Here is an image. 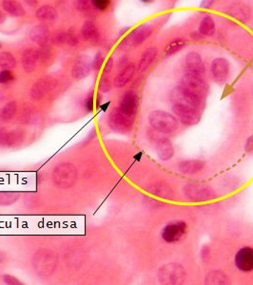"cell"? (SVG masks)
<instances>
[{
    "label": "cell",
    "mask_w": 253,
    "mask_h": 285,
    "mask_svg": "<svg viewBox=\"0 0 253 285\" xmlns=\"http://www.w3.org/2000/svg\"><path fill=\"white\" fill-rule=\"evenodd\" d=\"M57 266V257L52 250L41 249L33 258V267L41 278L53 275Z\"/></svg>",
    "instance_id": "obj_1"
},
{
    "label": "cell",
    "mask_w": 253,
    "mask_h": 285,
    "mask_svg": "<svg viewBox=\"0 0 253 285\" xmlns=\"http://www.w3.org/2000/svg\"><path fill=\"white\" fill-rule=\"evenodd\" d=\"M148 123L153 130L170 134L178 129V120L173 114L164 110H154L148 115Z\"/></svg>",
    "instance_id": "obj_2"
},
{
    "label": "cell",
    "mask_w": 253,
    "mask_h": 285,
    "mask_svg": "<svg viewBox=\"0 0 253 285\" xmlns=\"http://www.w3.org/2000/svg\"><path fill=\"white\" fill-rule=\"evenodd\" d=\"M76 167L71 163L58 165L53 173V182L60 188H70L77 180Z\"/></svg>",
    "instance_id": "obj_3"
},
{
    "label": "cell",
    "mask_w": 253,
    "mask_h": 285,
    "mask_svg": "<svg viewBox=\"0 0 253 285\" xmlns=\"http://www.w3.org/2000/svg\"><path fill=\"white\" fill-rule=\"evenodd\" d=\"M180 86L192 94L205 100L209 94L210 87L202 75L186 72L181 79Z\"/></svg>",
    "instance_id": "obj_4"
},
{
    "label": "cell",
    "mask_w": 253,
    "mask_h": 285,
    "mask_svg": "<svg viewBox=\"0 0 253 285\" xmlns=\"http://www.w3.org/2000/svg\"><path fill=\"white\" fill-rule=\"evenodd\" d=\"M183 191L186 198L193 202H207L217 197L213 188L199 183H188L184 186Z\"/></svg>",
    "instance_id": "obj_5"
},
{
    "label": "cell",
    "mask_w": 253,
    "mask_h": 285,
    "mask_svg": "<svg viewBox=\"0 0 253 285\" xmlns=\"http://www.w3.org/2000/svg\"><path fill=\"white\" fill-rule=\"evenodd\" d=\"M186 276L185 269L175 263L164 265L159 272V281L161 284L176 285L183 283Z\"/></svg>",
    "instance_id": "obj_6"
},
{
    "label": "cell",
    "mask_w": 253,
    "mask_h": 285,
    "mask_svg": "<svg viewBox=\"0 0 253 285\" xmlns=\"http://www.w3.org/2000/svg\"><path fill=\"white\" fill-rule=\"evenodd\" d=\"M173 113L186 126H194L201 120V109L193 107L180 104H172Z\"/></svg>",
    "instance_id": "obj_7"
},
{
    "label": "cell",
    "mask_w": 253,
    "mask_h": 285,
    "mask_svg": "<svg viewBox=\"0 0 253 285\" xmlns=\"http://www.w3.org/2000/svg\"><path fill=\"white\" fill-rule=\"evenodd\" d=\"M133 118L123 113L119 108L112 110L108 117V126L110 129L118 132H126L132 130Z\"/></svg>",
    "instance_id": "obj_8"
},
{
    "label": "cell",
    "mask_w": 253,
    "mask_h": 285,
    "mask_svg": "<svg viewBox=\"0 0 253 285\" xmlns=\"http://www.w3.org/2000/svg\"><path fill=\"white\" fill-rule=\"evenodd\" d=\"M186 232V223L184 221H173L169 224H167L163 231H162V238L165 242L169 244H173L176 242H179Z\"/></svg>",
    "instance_id": "obj_9"
},
{
    "label": "cell",
    "mask_w": 253,
    "mask_h": 285,
    "mask_svg": "<svg viewBox=\"0 0 253 285\" xmlns=\"http://www.w3.org/2000/svg\"><path fill=\"white\" fill-rule=\"evenodd\" d=\"M211 72L216 83L220 85L224 84L229 74V62L223 57L213 59L211 65Z\"/></svg>",
    "instance_id": "obj_10"
},
{
    "label": "cell",
    "mask_w": 253,
    "mask_h": 285,
    "mask_svg": "<svg viewBox=\"0 0 253 285\" xmlns=\"http://www.w3.org/2000/svg\"><path fill=\"white\" fill-rule=\"evenodd\" d=\"M92 60L88 55H79L75 58L72 68V76L75 80L87 77L92 71Z\"/></svg>",
    "instance_id": "obj_11"
},
{
    "label": "cell",
    "mask_w": 253,
    "mask_h": 285,
    "mask_svg": "<svg viewBox=\"0 0 253 285\" xmlns=\"http://www.w3.org/2000/svg\"><path fill=\"white\" fill-rule=\"evenodd\" d=\"M138 105L139 100L137 94L134 91H128L122 96L118 108L126 115L134 118L137 113Z\"/></svg>",
    "instance_id": "obj_12"
},
{
    "label": "cell",
    "mask_w": 253,
    "mask_h": 285,
    "mask_svg": "<svg viewBox=\"0 0 253 285\" xmlns=\"http://www.w3.org/2000/svg\"><path fill=\"white\" fill-rule=\"evenodd\" d=\"M152 34V28L149 24L144 23L140 26L135 28L133 31H132L126 38L129 42L130 47H138L141 44H143L146 39L150 36Z\"/></svg>",
    "instance_id": "obj_13"
},
{
    "label": "cell",
    "mask_w": 253,
    "mask_h": 285,
    "mask_svg": "<svg viewBox=\"0 0 253 285\" xmlns=\"http://www.w3.org/2000/svg\"><path fill=\"white\" fill-rule=\"evenodd\" d=\"M235 265L243 272H251L253 270V248L243 247L235 255Z\"/></svg>",
    "instance_id": "obj_14"
},
{
    "label": "cell",
    "mask_w": 253,
    "mask_h": 285,
    "mask_svg": "<svg viewBox=\"0 0 253 285\" xmlns=\"http://www.w3.org/2000/svg\"><path fill=\"white\" fill-rule=\"evenodd\" d=\"M185 65H186V72L203 76L204 71H205V67H204L202 57L198 52H188L186 55Z\"/></svg>",
    "instance_id": "obj_15"
},
{
    "label": "cell",
    "mask_w": 253,
    "mask_h": 285,
    "mask_svg": "<svg viewBox=\"0 0 253 285\" xmlns=\"http://www.w3.org/2000/svg\"><path fill=\"white\" fill-rule=\"evenodd\" d=\"M39 58V51H37L36 49L29 48L24 51L21 62H22L23 69L27 73H31V72L36 71V68L37 66V62H38Z\"/></svg>",
    "instance_id": "obj_16"
},
{
    "label": "cell",
    "mask_w": 253,
    "mask_h": 285,
    "mask_svg": "<svg viewBox=\"0 0 253 285\" xmlns=\"http://www.w3.org/2000/svg\"><path fill=\"white\" fill-rule=\"evenodd\" d=\"M51 89H52V82L49 79L41 78L33 85L30 91V96L34 100H40L50 91Z\"/></svg>",
    "instance_id": "obj_17"
},
{
    "label": "cell",
    "mask_w": 253,
    "mask_h": 285,
    "mask_svg": "<svg viewBox=\"0 0 253 285\" xmlns=\"http://www.w3.org/2000/svg\"><path fill=\"white\" fill-rule=\"evenodd\" d=\"M30 38L34 43L43 47V46L48 45L51 38V34L46 27L38 25V26L34 27L31 30Z\"/></svg>",
    "instance_id": "obj_18"
},
{
    "label": "cell",
    "mask_w": 253,
    "mask_h": 285,
    "mask_svg": "<svg viewBox=\"0 0 253 285\" xmlns=\"http://www.w3.org/2000/svg\"><path fill=\"white\" fill-rule=\"evenodd\" d=\"M205 168V163L202 160H184L179 163L178 169L181 173L193 175L199 173Z\"/></svg>",
    "instance_id": "obj_19"
},
{
    "label": "cell",
    "mask_w": 253,
    "mask_h": 285,
    "mask_svg": "<svg viewBox=\"0 0 253 285\" xmlns=\"http://www.w3.org/2000/svg\"><path fill=\"white\" fill-rule=\"evenodd\" d=\"M155 149L160 160L162 161H169L174 155L173 143L169 139L166 138L160 139L157 141L155 144Z\"/></svg>",
    "instance_id": "obj_20"
},
{
    "label": "cell",
    "mask_w": 253,
    "mask_h": 285,
    "mask_svg": "<svg viewBox=\"0 0 253 285\" xmlns=\"http://www.w3.org/2000/svg\"><path fill=\"white\" fill-rule=\"evenodd\" d=\"M158 55V50L155 47H150L147 48L145 52H143L139 63H138V67L137 70L139 72H144L146 71V70L148 69V67L151 65L154 60L156 59Z\"/></svg>",
    "instance_id": "obj_21"
},
{
    "label": "cell",
    "mask_w": 253,
    "mask_h": 285,
    "mask_svg": "<svg viewBox=\"0 0 253 285\" xmlns=\"http://www.w3.org/2000/svg\"><path fill=\"white\" fill-rule=\"evenodd\" d=\"M226 13L241 22H246L250 18L251 11L248 6L242 3H235L231 5L229 8H227Z\"/></svg>",
    "instance_id": "obj_22"
},
{
    "label": "cell",
    "mask_w": 253,
    "mask_h": 285,
    "mask_svg": "<svg viewBox=\"0 0 253 285\" xmlns=\"http://www.w3.org/2000/svg\"><path fill=\"white\" fill-rule=\"evenodd\" d=\"M134 72H135V66L133 64L125 66L122 71L116 75V77L114 78V81H113L114 87L118 89L125 87L133 78Z\"/></svg>",
    "instance_id": "obj_23"
},
{
    "label": "cell",
    "mask_w": 253,
    "mask_h": 285,
    "mask_svg": "<svg viewBox=\"0 0 253 285\" xmlns=\"http://www.w3.org/2000/svg\"><path fill=\"white\" fill-rule=\"evenodd\" d=\"M3 9L8 13H10L12 16L20 17L25 15V10L23 6L16 0H3L2 1Z\"/></svg>",
    "instance_id": "obj_24"
},
{
    "label": "cell",
    "mask_w": 253,
    "mask_h": 285,
    "mask_svg": "<svg viewBox=\"0 0 253 285\" xmlns=\"http://www.w3.org/2000/svg\"><path fill=\"white\" fill-rule=\"evenodd\" d=\"M22 135L17 131H5L0 130V145L12 146L20 142Z\"/></svg>",
    "instance_id": "obj_25"
},
{
    "label": "cell",
    "mask_w": 253,
    "mask_h": 285,
    "mask_svg": "<svg viewBox=\"0 0 253 285\" xmlns=\"http://www.w3.org/2000/svg\"><path fill=\"white\" fill-rule=\"evenodd\" d=\"M36 16L40 21L43 22H53L57 18V12L56 10L50 6V5H45L40 7L39 9L36 11Z\"/></svg>",
    "instance_id": "obj_26"
},
{
    "label": "cell",
    "mask_w": 253,
    "mask_h": 285,
    "mask_svg": "<svg viewBox=\"0 0 253 285\" xmlns=\"http://www.w3.org/2000/svg\"><path fill=\"white\" fill-rule=\"evenodd\" d=\"M81 37L85 41L97 40L99 37V32L92 21H86L81 28Z\"/></svg>",
    "instance_id": "obj_27"
},
{
    "label": "cell",
    "mask_w": 253,
    "mask_h": 285,
    "mask_svg": "<svg viewBox=\"0 0 253 285\" xmlns=\"http://www.w3.org/2000/svg\"><path fill=\"white\" fill-rule=\"evenodd\" d=\"M148 191L153 195H156L158 197L163 198V199H168V200L170 199L171 200L173 198V189L169 185L162 183V182L151 185L148 188Z\"/></svg>",
    "instance_id": "obj_28"
},
{
    "label": "cell",
    "mask_w": 253,
    "mask_h": 285,
    "mask_svg": "<svg viewBox=\"0 0 253 285\" xmlns=\"http://www.w3.org/2000/svg\"><path fill=\"white\" fill-rule=\"evenodd\" d=\"M53 41L56 44H67L72 47H74L78 44V38L72 32H63L56 34L53 37Z\"/></svg>",
    "instance_id": "obj_29"
},
{
    "label": "cell",
    "mask_w": 253,
    "mask_h": 285,
    "mask_svg": "<svg viewBox=\"0 0 253 285\" xmlns=\"http://www.w3.org/2000/svg\"><path fill=\"white\" fill-rule=\"evenodd\" d=\"M198 32L203 36H213L215 34V23L212 16L207 15L201 20Z\"/></svg>",
    "instance_id": "obj_30"
},
{
    "label": "cell",
    "mask_w": 253,
    "mask_h": 285,
    "mask_svg": "<svg viewBox=\"0 0 253 285\" xmlns=\"http://www.w3.org/2000/svg\"><path fill=\"white\" fill-rule=\"evenodd\" d=\"M17 112V105L14 102H9L0 108V122H8L15 116Z\"/></svg>",
    "instance_id": "obj_31"
},
{
    "label": "cell",
    "mask_w": 253,
    "mask_h": 285,
    "mask_svg": "<svg viewBox=\"0 0 253 285\" xmlns=\"http://www.w3.org/2000/svg\"><path fill=\"white\" fill-rule=\"evenodd\" d=\"M205 281L207 285H226L228 279L226 274L222 271H213L207 275Z\"/></svg>",
    "instance_id": "obj_32"
},
{
    "label": "cell",
    "mask_w": 253,
    "mask_h": 285,
    "mask_svg": "<svg viewBox=\"0 0 253 285\" xmlns=\"http://www.w3.org/2000/svg\"><path fill=\"white\" fill-rule=\"evenodd\" d=\"M186 40H184L181 37H177V38L173 39L172 42H170L166 48H165V53L168 56H171L175 54L176 52H180L181 50H183L186 47Z\"/></svg>",
    "instance_id": "obj_33"
},
{
    "label": "cell",
    "mask_w": 253,
    "mask_h": 285,
    "mask_svg": "<svg viewBox=\"0 0 253 285\" xmlns=\"http://www.w3.org/2000/svg\"><path fill=\"white\" fill-rule=\"evenodd\" d=\"M16 65V60L13 54L9 52H0V68L11 70Z\"/></svg>",
    "instance_id": "obj_34"
},
{
    "label": "cell",
    "mask_w": 253,
    "mask_h": 285,
    "mask_svg": "<svg viewBox=\"0 0 253 285\" xmlns=\"http://www.w3.org/2000/svg\"><path fill=\"white\" fill-rule=\"evenodd\" d=\"M18 200V194L11 191H0V206L7 207L14 204Z\"/></svg>",
    "instance_id": "obj_35"
},
{
    "label": "cell",
    "mask_w": 253,
    "mask_h": 285,
    "mask_svg": "<svg viewBox=\"0 0 253 285\" xmlns=\"http://www.w3.org/2000/svg\"><path fill=\"white\" fill-rule=\"evenodd\" d=\"M74 8L80 12V13H85L90 10L92 4V0H72Z\"/></svg>",
    "instance_id": "obj_36"
},
{
    "label": "cell",
    "mask_w": 253,
    "mask_h": 285,
    "mask_svg": "<svg viewBox=\"0 0 253 285\" xmlns=\"http://www.w3.org/2000/svg\"><path fill=\"white\" fill-rule=\"evenodd\" d=\"M104 60H105V55L103 52H97L93 58V61H92V67H93V70L94 71H98L101 69V67L103 65L104 63Z\"/></svg>",
    "instance_id": "obj_37"
},
{
    "label": "cell",
    "mask_w": 253,
    "mask_h": 285,
    "mask_svg": "<svg viewBox=\"0 0 253 285\" xmlns=\"http://www.w3.org/2000/svg\"><path fill=\"white\" fill-rule=\"evenodd\" d=\"M110 89H111V83H110L109 79L107 77V75L106 76L103 75L99 81L98 90L102 93H108V91H110Z\"/></svg>",
    "instance_id": "obj_38"
},
{
    "label": "cell",
    "mask_w": 253,
    "mask_h": 285,
    "mask_svg": "<svg viewBox=\"0 0 253 285\" xmlns=\"http://www.w3.org/2000/svg\"><path fill=\"white\" fill-rule=\"evenodd\" d=\"M13 72L10 70H3L0 71V84H8L13 80Z\"/></svg>",
    "instance_id": "obj_39"
},
{
    "label": "cell",
    "mask_w": 253,
    "mask_h": 285,
    "mask_svg": "<svg viewBox=\"0 0 253 285\" xmlns=\"http://www.w3.org/2000/svg\"><path fill=\"white\" fill-rule=\"evenodd\" d=\"M92 4L97 10L105 11L108 8L110 0H92Z\"/></svg>",
    "instance_id": "obj_40"
},
{
    "label": "cell",
    "mask_w": 253,
    "mask_h": 285,
    "mask_svg": "<svg viewBox=\"0 0 253 285\" xmlns=\"http://www.w3.org/2000/svg\"><path fill=\"white\" fill-rule=\"evenodd\" d=\"M3 282H4V284L9 285H21V283L16 278H14L13 276H11V275H5L3 277Z\"/></svg>",
    "instance_id": "obj_41"
},
{
    "label": "cell",
    "mask_w": 253,
    "mask_h": 285,
    "mask_svg": "<svg viewBox=\"0 0 253 285\" xmlns=\"http://www.w3.org/2000/svg\"><path fill=\"white\" fill-rule=\"evenodd\" d=\"M112 68H113V59H112V57H109V58L108 59V61L106 62V65L104 67V70H103V75L108 74V73L111 71Z\"/></svg>",
    "instance_id": "obj_42"
},
{
    "label": "cell",
    "mask_w": 253,
    "mask_h": 285,
    "mask_svg": "<svg viewBox=\"0 0 253 285\" xmlns=\"http://www.w3.org/2000/svg\"><path fill=\"white\" fill-rule=\"evenodd\" d=\"M245 150L248 153H253V135L247 140L246 145H245Z\"/></svg>",
    "instance_id": "obj_43"
},
{
    "label": "cell",
    "mask_w": 253,
    "mask_h": 285,
    "mask_svg": "<svg viewBox=\"0 0 253 285\" xmlns=\"http://www.w3.org/2000/svg\"><path fill=\"white\" fill-rule=\"evenodd\" d=\"M215 0H202L200 7L204 8V9H210L213 4H214Z\"/></svg>",
    "instance_id": "obj_44"
},
{
    "label": "cell",
    "mask_w": 253,
    "mask_h": 285,
    "mask_svg": "<svg viewBox=\"0 0 253 285\" xmlns=\"http://www.w3.org/2000/svg\"><path fill=\"white\" fill-rule=\"evenodd\" d=\"M86 107L89 111H92L93 109V96L91 95L88 97L87 101H86Z\"/></svg>",
    "instance_id": "obj_45"
},
{
    "label": "cell",
    "mask_w": 253,
    "mask_h": 285,
    "mask_svg": "<svg viewBox=\"0 0 253 285\" xmlns=\"http://www.w3.org/2000/svg\"><path fill=\"white\" fill-rule=\"evenodd\" d=\"M24 1L29 6H32V7H35L37 5V0H24Z\"/></svg>",
    "instance_id": "obj_46"
},
{
    "label": "cell",
    "mask_w": 253,
    "mask_h": 285,
    "mask_svg": "<svg viewBox=\"0 0 253 285\" xmlns=\"http://www.w3.org/2000/svg\"><path fill=\"white\" fill-rule=\"evenodd\" d=\"M5 20H6V16H5V14L0 11V25L3 24V23L5 22Z\"/></svg>",
    "instance_id": "obj_47"
},
{
    "label": "cell",
    "mask_w": 253,
    "mask_h": 285,
    "mask_svg": "<svg viewBox=\"0 0 253 285\" xmlns=\"http://www.w3.org/2000/svg\"><path fill=\"white\" fill-rule=\"evenodd\" d=\"M6 259V257H5V255L2 253V252H0V263H2L4 260Z\"/></svg>",
    "instance_id": "obj_48"
},
{
    "label": "cell",
    "mask_w": 253,
    "mask_h": 285,
    "mask_svg": "<svg viewBox=\"0 0 253 285\" xmlns=\"http://www.w3.org/2000/svg\"><path fill=\"white\" fill-rule=\"evenodd\" d=\"M129 29H130V28H125V29H122V30L120 31L119 36H123V34H125V33H126L128 30H129Z\"/></svg>",
    "instance_id": "obj_49"
},
{
    "label": "cell",
    "mask_w": 253,
    "mask_h": 285,
    "mask_svg": "<svg viewBox=\"0 0 253 285\" xmlns=\"http://www.w3.org/2000/svg\"><path fill=\"white\" fill-rule=\"evenodd\" d=\"M141 2H143V3H146V4H148V3H151V2H153L154 0H140Z\"/></svg>",
    "instance_id": "obj_50"
},
{
    "label": "cell",
    "mask_w": 253,
    "mask_h": 285,
    "mask_svg": "<svg viewBox=\"0 0 253 285\" xmlns=\"http://www.w3.org/2000/svg\"><path fill=\"white\" fill-rule=\"evenodd\" d=\"M3 98H4V95L1 93V91H0V100H3Z\"/></svg>",
    "instance_id": "obj_51"
},
{
    "label": "cell",
    "mask_w": 253,
    "mask_h": 285,
    "mask_svg": "<svg viewBox=\"0 0 253 285\" xmlns=\"http://www.w3.org/2000/svg\"><path fill=\"white\" fill-rule=\"evenodd\" d=\"M0 48H1V44H0Z\"/></svg>",
    "instance_id": "obj_52"
}]
</instances>
